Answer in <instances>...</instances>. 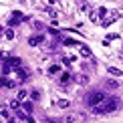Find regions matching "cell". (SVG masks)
Listing matches in <instances>:
<instances>
[{
	"label": "cell",
	"mask_w": 123,
	"mask_h": 123,
	"mask_svg": "<svg viewBox=\"0 0 123 123\" xmlns=\"http://www.w3.org/2000/svg\"><path fill=\"white\" fill-rule=\"evenodd\" d=\"M119 109V99L117 97H107L101 105L93 107V113L95 115H105V113H111V111H117Z\"/></svg>",
	"instance_id": "6da1fadb"
},
{
	"label": "cell",
	"mask_w": 123,
	"mask_h": 123,
	"mask_svg": "<svg viewBox=\"0 0 123 123\" xmlns=\"http://www.w3.org/2000/svg\"><path fill=\"white\" fill-rule=\"evenodd\" d=\"M105 99H107V95L103 93V91H93V93H89V95H87V99H85V101H87V105H89L91 109H93V107L101 105Z\"/></svg>",
	"instance_id": "7a4b0ae2"
},
{
	"label": "cell",
	"mask_w": 123,
	"mask_h": 123,
	"mask_svg": "<svg viewBox=\"0 0 123 123\" xmlns=\"http://www.w3.org/2000/svg\"><path fill=\"white\" fill-rule=\"evenodd\" d=\"M83 119H85L83 113H69V115H65V123H81Z\"/></svg>",
	"instance_id": "3957f363"
},
{
	"label": "cell",
	"mask_w": 123,
	"mask_h": 123,
	"mask_svg": "<svg viewBox=\"0 0 123 123\" xmlns=\"http://www.w3.org/2000/svg\"><path fill=\"white\" fill-rule=\"evenodd\" d=\"M22 20H26V16H24L22 12H12V16H10V20H8V26H14V24H18V22H22Z\"/></svg>",
	"instance_id": "277c9868"
},
{
	"label": "cell",
	"mask_w": 123,
	"mask_h": 123,
	"mask_svg": "<svg viewBox=\"0 0 123 123\" xmlns=\"http://www.w3.org/2000/svg\"><path fill=\"white\" fill-rule=\"evenodd\" d=\"M43 43H44V37H43V34H34V37L28 38V44H30V47H38V44H43Z\"/></svg>",
	"instance_id": "5b68a950"
},
{
	"label": "cell",
	"mask_w": 123,
	"mask_h": 123,
	"mask_svg": "<svg viewBox=\"0 0 123 123\" xmlns=\"http://www.w3.org/2000/svg\"><path fill=\"white\" fill-rule=\"evenodd\" d=\"M79 53H81V57H87V59L93 55V53H91V49L87 47V44H79Z\"/></svg>",
	"instance_id": "8992f818"
},
{
	"label": "cell",
	"mask_w": 123,
	"mask_h": 123,
	"mask_svg": "<svg viewBox=\"0 0 123 123\" xmlns=\"http://www.w3.org/2000/svg\"><path fill=\"white\" fill-rule=\"evenodd\" d=\"M26 97H28V91H24V89H20L18 93H16V99H18V101H22V103L26 101Z\"/></svg>",
	"instance_id": "52a82bcc"
},
{
	"label": "cell",
	"mask_w": 123,
	"mask_h": 123,
	"mask_svg": "<svg viewBox=\"0 0 123 123\" xmlns=\"http://www.w3.org/2000/svg\"><path fill=\"white\" fill-rule=\"evenodd\" d=\"M6 61L14 67V71H16V69H20V59H18V57H12V59H6Z\"/></svg>",
	"instance_id": "ba28073f"
},
{
	"label": "cell",
	"mask_w": 123,
	"mask_h": 123,
	"mask_svg": "<svg viewBox=\"0 0 123 123\" xmlns=\"http://www.w3.org/2000/svg\"><path fill=\"white\" fill-rule=\"evenodd\" d=\"M77 83H79V85H87V83H89V77H87V75H79V77H77Z\"/></svg>",
	"instance_id": "9c48e42d"
},
{
	"label": "cell",
	"mask_w": 123,
	"mask_h": 123,
	"mask_svg": "<svg viewBox=\"0 0 123 123\" xmlns=\"http://www.w3.org/2000/svg\"><path fill=\"white\" fill-rule=\"evenodd\" d=\"M22 111L30 113V111H32V101H24V103H22Z\"/></svg>",
	"instance_id": "30bf717a"
},
{
	"label": "cell",
	"mask_w": 123,
	"mask_h": 123,
	"mask_svg": "<svg viewBox=\"0 0 123 123\" xmlns=\"http://www.w3.org/2000/svg\"><path fill=\"white\" fill-rule=\"evenodd\" d=\"M109 73L115 75V77H123V71L121 69H115V67H109Z\"/></svg>",
	"instance_id": "8fae6325"
},
{
	"label": "cell",
	"mask_w": 123,
	"mask_h": 123,
	"mask_svg": "<svg viewBox=\"0 0 123 123\" xmlns=\"http://www.w3.org/2000/svg\"><path fill=\"white\" fill-rule=\"evenodd\" d=\"M59 71H61V67H59V65H50V67H49V75H57Z\"/></svg>",
	"instance_id": "7c38bea8"
},
{
	"label": "cell",
	"mask_w": 123,
	"mask_h": 123,
	"mask_svg": "<svg viewBox=\"0 0 123 123\" xmlns=\"http://www.w3.org/2000/svg\"><path fill=\"white\" fill-rule=\"evenodd\" d=\"M0 115H2V119H10V111H8V107H2V109H0Z\"/></svg>",
	"instance_id": "4fadbf2b"
},
{
	"label": "cell",
	"mask_w": 123,
	"mask_h": 123,
	"mask_svg": "<svg viewBox=\"0 0 123 123\" xmlns=\"http://www.w3.org/2000/svg\"><path fill=\"white\" fill-rule=\"evenodd\" d=\"M20 103H22V101H18V99H12V101H10V107H12L14 111H18V109H20Z\"/></svg>",
	"instance_id": "5bb4252c"
},
{
	"label": "cell",
	"mask_w": 123,
	"mask_h": 123,
	"mask_svg": "<svg viewBox=\"0 0 123 123\" xmlns=\"http://www.w3.org/2000/svg\"><path fill=\"white\" fill-rule=\"evenodd\" d=\"M4 37H6L8 40H12V38H14V30H12V28H10V26H8L6 30H4Z\"/></svg>",
	"instance_id": "9a60e30c"
},
{
	"label": "cell",
	"mask_w": 123,
	"mask_h": 123,
	"mask_svg": "<svg viewBox=\"0 0 123 123\" xmlns=\"http://www.w3.org/2000/svg\"><path fill=\"white\" fill-rule=\"evenodd\" d=\"M69 79H71V75H69V73H63L59 81H61V85H67V83H69Z\"/></svg>",
	"instance_id": "2e32d148"
},
{
	"label": "cell",
	"mask_w": 123,
	"mask_h": 123,
	"mask_svg": "<svg viewBox=\"0 0 123 123\" xmlns=\"http://www.w3.org/2000/svg\"><path fill=\"white\" fill-rule=\"evenodd\" d=\"M57 105L61 107V109H67V107H69V101H67V99H59V101H57Z\"/></svg>",
	"instance_id": "e0dca14e"
},
{
	"label": "cell",
	"mask_w": 123,
	"mask_h": 123,
	"mask_svg": "<svg viewBox=\"0 0 123 123\" xmlns=\"http://www.w3.org/2000/svg\"><path fill=\"white\" fill-rule=\"evenodd\" d=\"M89 18L93 20V22H97V20H99V12H95V10H91V12H89Z\"/></svg>",
	"instance_id": "ac0fdd59"
},
{
	"label": "cell",
	"mask_w": 123,
	"mask_h": 123,
	"mask_svg": "<svg viewBox=\"0 0 123 123\" xmlns=\"http://www.w3.org/2000/svg\"><path fill=\"white\" fill-rule=\"evenodd\" d=\"M107 87H109V89H117L119 83H117V81H107Z\"/></svg>",
	"instance_id": "d6986e66"
},
{
	"label": "cell",
	"mask_w": 123,
	"mask_h": 123,
	"mask_svg": "<svg viewBox=\"0 0 123 123\" xmlns=\"http://www.w3.org/2000/svg\"><path fill=\"white\" fill-rule=\"evenodd\" d=\"M115 38H119V34H115V32H111V34H107V40H115Z\"/></svg>",
	"instance_id": "ffe728a7"
},
{
	"label": "cell",
	"mask_w": 123,
	"mask_h": 123,
	"mask_svg": "<svg viewBox=\"0 0 123 123\" xmlns=\"http://www.w3.org/2000/svg\"><path fill=\"white\" fill-rule=\"evenodd\" d=\"M30 97H32V99H34V101H37V99H38V97H40V93H38V91H32V93H30Z\"/></svg>",
	"instance_id": "44dd1931"
},
{
	"label": "cell",
	"mask_w": 123,
	"mask_h": 123,
	"mask_svg": "<svg viewBox=\"0 0 123 123\" xmlns=\"http://www.w3.org/2000/svg\"><path fill=\"white\" fill-rule=\"evenodd\" d=\"M44 123H59V121H55V119H47Z\"/></svg>",
	"instance_id": "7402d4cb"
}]
</instances>
